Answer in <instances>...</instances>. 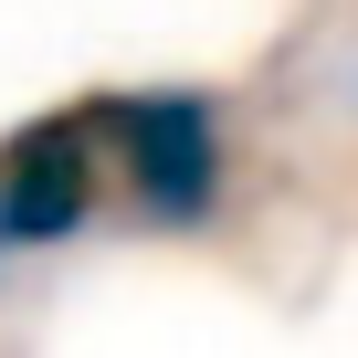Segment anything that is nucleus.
Returning a JSON list of instances; mask_svg holds the SVG:
<instances>
[{
    "mask_svg": "<svg viewBox=\"0 0 358 358\" xmlns=\"http://www.w3.org/2000/svg\"><path fill=\"white\" fill-rule=\"evenodd\" d=\"M106 158L127 179L137 222H158V232H201L222 211V106L201 85L106 95Z\"/></svg>",
    "mask_w": 358,
    "mask_h": 358,
    "instance_id": "obj_1",
    "label": "nucleus"
},
{
    "mask_svg": "<svg viewBox=\"0 0 358 358\" xmlns=\"http://www.w3.org/2000/svg\"><path fill=\"white\" fill-rule=\"evenodd\" d=\"M106 106H53L32 127L0 137V264H22V253H53L95 222L106 201Z\"/></svg>",
    "mask_w": 358,
    "mask_h": 358,
    "instance_id": "obj_2",
    "label": "nucleus"
}]
</instances>
